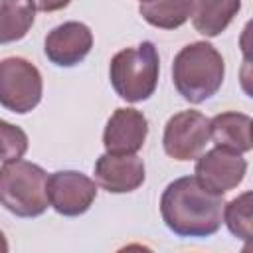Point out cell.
<instances>
[{
	"instance_id": "cell-2",
	"label": "cell",
	"mask_w": 253,
	"mask_h": 253,
	"mask_svg": "<svg viewBox=\"0 0 253 253\" xmlns=\"http://www.w3.org/2000/svg\"><path fill=\"white\" fill-rule=\"evenodd\" d=\"M225 77L221 53L208 42L184 45L172 63V81L176 91L188 103H204L213 97Z\"/></svg>"
},
{
	"instance_id": "cell-5",
	"label": "cell",
	"mask_w": 253,
	"mask_h": 253,
	"mask_svg": "<svg viewBox=\"0 0 253 253\" xmlns=\"http://www.w3.org/2000/svg\"><path fill=\"white\" fill-rule=\"evenodd\" d=\"M43 93L40 69L24 57H6L0 61V105L16 115L34 111Z\"/></svg>"
},
{
	"instance_id": "cell-13",
	"label": "cell",
	"mask_w": 253,
	"mask_h": 253,
	"mask_svg": "<svg viewBox=\"0 0 253 253\" xmlns=\"http://www.w3.org/2000/svg\"><path fill=\"white\" fill-rule=\"evenodd\" d=\"M241 10V0H198L194 2L192 24L206 38L219 36Z\"/></svg>"
},
{
	"instance_id": "cell-4",
	"label": "cell",
	"mask_w": 253,
	"mask_h": 253,
	"mask_svg": "<svg viewBox=\"0 0 253 253\" xmlns=\"http://www.w3.org/2000/svg\"><path fill=\"white\" fill-rule=\"evenodd\" d=\"M0 206L18 217H38L47 206V172L28 160H10L0 168Z\"/></svg>"
},
{
	"instance_id": "cell-11",
	"label": "cell",
	"mask_w": 253,
	"mask_h": 253,
	"mask_svg": "<svg viewBox=\"0 0 253 253\" xmlns=\"http://www.w3.org/2000/svg\"><path fill=\"white\" fill-rule=\"evenodd\" d=\"M144 162L136 154H101L95 162V180L109 194L134 192L144 182Z\"/></svg>"
},
{
	"instance_id": "cell-14",
	"label": "cell",
	"mask_w": 253,
	"mask_h": 253,
	"mask_svg": "<svg viewBox=\"0 0 253 253\" xmlns=\"http://www.w3.org/2000/svg\"><path fill=\"white\" fill-rule=\"evenodd\" d=\"M194 2L196 0H146L140 2L138 12L154 28L176 30L190 20Z\"/></svg>"
},
{
	"instance_id": "cell-8",
	"label": "cell",
	"mask_w": 253,
	"mask_h": 253,
	"mask_svg": "<svg viewBox=\"0 0 253 253\" xmlns=\"http://www.w3.org/2000/svg\"><path fill=\"white\" fill-rule=\"evenodd\" d=\"M245 172H247V160L239 152H231L221 146H215L206 154H200L194 170L198 182L204 188L221 196L237 188L243 182Z\"/></svg>"
},
{
	"instance_id": "cell-7",
	"label": "cell",
	"mask_w": 253,
	"mask_h": 253,
	"mask_svg": "<svg viewBox=\"0 0 253 253\" xmlns=\"http://www.w3.org/2000/svg\"><path fill=\"white\" fill-rule=\"evenodd\" d=\"M97 198V184L77 170H57L47 176L49 206L65 217L85 213Z\"/></svg>"
},
{
	"instance_id": "cell-17",
	"label": "cell",
	"mask_w": 253,
	"mask_h": 253,
	"mask_svg": "<svg viewBox=\"0 0 253 253\" xmlns=\"http://www.w3.org/2000/svg\"><path fill=\"white\" fill-rule=\"evenodd\" d=\"M26 150L28 134L20 126L0 119V162L18 160L26 154Z\"/></svg>"
},
{
	"instance_id": "cell-12",
	"label": "cell",
	"mask_w": 253,
	"mask_h": 253,
	"mask_svg": "<svg viewBox=\"0 0 253 253\" xmlns=\"http://www.w3.org/2000/svg\"><path fill=\"white\" fill-rule=\"evenodd\" d=\"M251 125L253 121L249 115L237 111H225L210 121V138L215 142V146L243 154L253 148Z\"/></svg>"
},
{
	"instance_id": "cell-9",
	"label": "cell",
	"mask_w": 253,
	"mask_h": 253,
	"mask_svg": "<svg viewBox=\"0 0 253 253\" xmlns=\"http://www.w3.org/2000/svg\"><path fill=\"white\" fill-rule=\"evenodd\" d=\"M93 47V34L81 22H63L47 32L43 51L53 65L73 67L81 63Z\"/></svg>"
},
{
	"instance_id": "cell-19",
	"label": "cell",
	"mask_w": 253,
	"mask_h": 253,
	"mask_svg": "<svg viewBox=\"0 0 253 253\" xmlns=\"http://www.w3.org/2000/svg\"><path fill=\"white\" fill-rule=\"evenodd\" d=\"M10 247H8V241H6V237H4V233L0 231V253H6Z\"/></svg>"
},
{
	"instance_id": "cell-15",
	"label": "cell",
	"mask_w": 253,
	"mask_h": 253,
	"mask_svg": "<svg viewBox=\"0 0 253 253\" xmlns=\"http://www.w3.org/2000/svg\"><path fill=\"white\" fill-rule=\"evenodd\" d=\"M36 20L32 0H0V45L22 40Z\"/></svg>"
},
{
	"instance_id": "cell-3",
	"label": "cell",
	"mask_w": 253,
	"mask_h": 253,
	"mask_svg": "<svg viewBox=\"0 0 253 253\" xmlns=\"http://www.w3.org/2000/svg\"><path fill=\"white\" fill-rule=\"evenodd\" d=\"M160 59L152 42L125 47L113 55L109 77L115 93L126 103L146 101L158 85Z\"/></svg>"
},
{
	"instance_id": "cell-10",
	"label": "cell",
	"mask_w": 253,
	"mask_h": 253,
	"mask_svg": "<svg viewBox=\"0 0 253 253\" xmlns=\"http://www.w3.org/2000/svg\"><path fill=\"white\" fill-rule=\"evenodd\" d=\"M148 121L130 107L117 109L103 130V146L109 154H136L146 140Z\"/></svg>"
},
{
	"instance_id": "cell-1",
	"label": "cell",
	"mask_w": 253,
	"mask_h": 253,
	"mask_svg": "<svg viewBox=\"0 0 253 253\" xmlns=\"http://www.w3.org/2000/svg\"><path fill=\"white\" fill-rule=\"evenodd\" d=\"M223 196L204 188L196 176L170 182L160 196V215L178 237H210L223 221Z\"/></svg>"
},
{
	"instance_id": "cell-20",
	"label": "cell",
	"mask_w": 253,
	"mask_h": 253,
	"mask_svg": "<svg viewBox=\"0 0 253 253\" xmlns=\"http://www.w3.org/2000/svg\"><path fill=\"white\" fill-rule=\"evenodd\" d=\"M140 2H146V0H140Z\"/></svg>"
},
{
	"instance_id": "cell-6",
	"label": "cell",
	"mask_w": 253,
	"mask_h": 253,
	"mask_svg": "<svg viewBox=\"0 0 253 253\" xmlns=\"http://www.w3.org/2000/svg\"><path fill=\"white\" fill-rule=\"evenodd\" d=\"M210 140V119L200 111H180L168 119L162 134L164 152L180 162L196 160Z\"/></svg>"
},
{
	"instance_id": "cell-18",
	"label": "cell",
	"mask_w": 253,
	"mask_h": 253,
	"mask_svg": "<svg viewBox=\"0 0 253 253\" xmlns=\"http://www.w3.org/2000/svg\"><path fill=\"white\" fill-rule=\"evenodd\" d=\"M71 0H32L34 8L36 10H42V12H55V10H61L69 4Z\"/></svg>"
},
{
	"instance_id": "cell-16",
	"label": "cell",
	"mask_w": 253,
	"mask_h": 253,
	"mask_svg": "<svg viewBox=\"0 0 253 253\" xmlns=\"http://www.w3.org/2000/svg\"><path fill=\"white\" fill-rule=\"evenodd\" d=\"M253 194L243 192L241 196L233 198L229 204L223 206V221L227 229L243 241L251 239V221H253Z\"/></svg>"
}]
</instances>
